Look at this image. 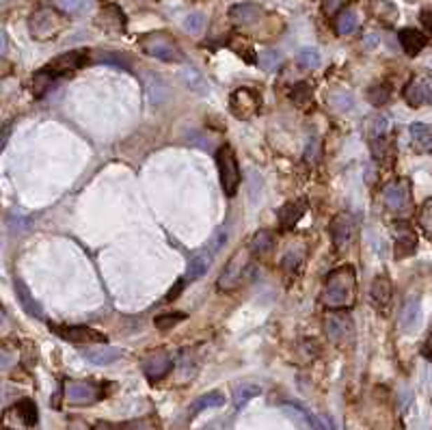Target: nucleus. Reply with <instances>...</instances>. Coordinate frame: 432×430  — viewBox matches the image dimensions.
<instances>
[{
    "label": "nucleus",
    "instance_id": "obj_1",
    "mask_svg": "<svg viewBox=\"0 0 432 430\" xmlns=\"http://www.w3.org/2000/svg\"><path fill=\"white\" fill-rule=\"evenodd\" d=\"M357 300V277L352 266H342L326 277L322 303L328 310H350Z\"/></svg>",
    "mask_w": 432,
    "mask_h": 430
},
{
    "label": "nucleus",
    "instance_id": "obj_2",
    "mask_svg": "<svg viewBox=\"0 0 432 430\" xmlns=\"http://www.w3.org/2000/svg\"><path fill=\"white\" fill-rule=\"evenodd\" d=\"M67 27L65 13L61 9H53V7H43L37 9L31 18H29V31L31 37L37 41H48L55 39L57 35H61Z\"/></svg>",
    "mask_w": 432,
    "mask_h": 430
},
{
    "label": "nucleus",
    "instance_id": "obj_3",
    "mask_svg": "<svg viewBox=\"0 0 432 430\" xmlns=\"http://www.w3.org/2000/svg\"><path fill=\"white\" fill-rule=\"evenodd\" d=\"M216 165L221 173V184L227 197H234L240 186V167L236 160V154L230 145H223L216 151Z\"/></svg>",
    "mask_w": 432,
    "mask_h": 430
},
{
    "label": "nucleus",
    "instance_id": "obj_4",
    "mask_svg": "<svg viewBox=\"0 0 432 430\" xmlns=\"http://www.w3.org/2000/svg\"><path fill=\"white\" fill-rule=\"evenodd\" d=\"M141 46L143 50L154 59H160V61H167V63H180L182 61V53L180 48L175 46V41L171 37H167L165 33H151V35H145L141 39Z\"/></svg>",
    "mask_w": 432,
    "mask_h": 430
},
{
    "label": "nucleus",
    "instance_id": "obj_5",
    "mask_svg": "<svg viewBox=\"0 0 432 430\" xmlns=\"http://www.w3.org/2000/svg\"><path fill=\"white\" fill-rule=\"evenodd\" d=\"M404 99L406 104L419 109L426 104H432V71H419L404 87Z\"/></svg>",
    "mask_w": 432,
    "mask_h": 430
},
{
    "label": "nucleus",
    "instance_id": "obj_6",
    "mask_svg": "<svg viewBox=\"0 0 432 430\" xmlns=\"http://www.w3.org/2000/svg\"><path fill=\"white\" fill-rule=\"evenodd\" d=\"M326 335L328 340H333V344H350L352 338H354V324H352V318L348 314H328L326 316Z\"/></svg>",
    "mask_w": 432,
    "mask_h": 430
},
{
    "label": "nucleus",
    "instance_id": "obj_7",
    "mask_svg": "<svg viewBox=\"0 0 432 430\" xmlns=\"http://www.w3.org/2000/svg\"><path fill=\"white\" fill-rule=\"evenodd\" d=\"M383 197H385V206L391 212H396V214L406 212L411 208V184H409V180H398V182L389 184L385 188Z\"/></svg>",
    "mask_w": 432,
    "mask_h": 430
},
{
    "label": "nucleus",
    "instance_id": "obj_8",
    "mask_svg": "<svg viewBox=\"0 0 432 430\" xmlns=\"http://www.w3.org/2000/svg\"><path fill=\"white\" fill-rule=\"evenodd\" d=\"M260 95L253 91V89H238L232 95V113L238 119H251L253 115H258L260 111Z\"/></svg>",
    "mask_w": 432,
    "mask_h": 430
},
{
    "label": "nucleus",
    "instance_id": "obj_9",
    "mask_svg": "<svg viewBox=\"0 0 432 430\" xmlns=\"http://www.w3.org/2000/svg\"><path fill=\"white\" fill-rule=\"evenodd\" d=\"M53 331H57L63 340L74 342V344H85V342H104L106 338L91 326H57L50 324Z\"/></svg>",
    "mask_w": 432,
    "mask_h": 430
},
{
    "label": "nucleus",
    "instance_id": "obj_10",
    "mask_svg": "<svg viewBox=\"0 0 432 430\" xmlns=\"http://www.w3.org/2000/svg\"><path fill=\"white\" fill-rule=\"evenodd\" d=\"M331 236H333V244L337 251H344L346 247H350L352 242V236H354V223H352V216L342 212L333 219L331 223Z\"/></svg>",
    "mask_w": 432,
    "mask_h": 430
},
{
    "label": "nucleus",
    "instance_id": "obj_11",
    "mask_svg": "<svg viewBox=\"0 0 432 430\" xmlns=\"http://www.w3.org/2000/svg\"><path fill=\"white\" fill-rule=\"evenodd\" d=\"M99 398V389L93 383L69 381L65 385V400L71 404H93Z\"/></svg>",
    "mask_w": 432,
    "mask_h": 430
},
{
    "label": "nucleus",
    "instance_id": "obj_12",
    "mask_svg": "<svg viewBox=\"0 0 432 430\" xmlns=\"http://www.w3.org/2000/svg\"><path fill=\"white\" fill-rule=\"evenodd\" d=\"M246 253L244 251H238L236 256L230 260V264H227L225 272L221 275V279H218V288L221 290H232L238 286V282L242 279V268L246 266Z\"/></svg>",
    "mask_w": 432,
    "mask_h": 430
},
{
    "label": "nucleus",
    "instance_id": "obj_13",
    "mask_svg": "<svg viewBox=\"0 0 432 430\" xmlns=\"http://www.w3.org/2000/svg\"><path fill=\"white\" fill-rule=\"evenodd\" d=\"M421 322V300L419 296H409L400 312V328L402 331H415Z\"/></svg>",
    "mask_w": 432,
    "mask_h": 430
},
{
    "label": "nucleus",
    "instance_id": "obj_14",
    "mask_svg": "<svg viewBox=\"0 0 432 430\" xmlns=\"http://www.w3.org/2000/svg\"><path fill=\"white\" fill-rule=\"evenodd\" d=\"M409 132H411V145L417 154H432V125L430 123H413Z\"/></svg>",
    "mask_w": 432,
    "mask_h": 430
},
{
    "label": "nucleus",
    "instance_id": "obj_15",
    "mask_svg": "<svg viewBox=\"0 0 432 430\" xmlns=\"http://www.w3.org/2000/svg\"><path fill=\"white\" fill-rule=\"evenodd\" d=\"M173 368V359L167 355V352H156V355H149L143 361V372L149 378H162L165 374H169Z\"/></svg>",
    "mask_w": 432,
    "mask_h": 430
},
{
    "label": "nucleus",
    "instance_id": "obj_16",
    "mask_svg": "<svg viewBox=\"0 0 432 430\" xmlns=\"http://www.w3.org/2000/svg\"><path fill=\"white\" fill-rule=\"evenodd\" d=\"M305 212H307V199L290 201V204H286L281 210H279V225H281L284 230H288V227H294L302 219Z\"/></svg>",
    "mask_w": 432,
    "mask_h": 430
},
{
    "label": "nucleus",
    "instance_id": "obj_17",
    "mask_svg": "<svg viewBox=\"0 0 432 430\" xmlns=\"http://www.w3.org/2000/svg\"><path fill=\"white\" fill-rule=\"evenodd\" d=\"M398 37H400V43H402V48H404V53L409 55V57H415V55H419L421 50H424V46H426V35L424 33H419L417 29H402L400 33H398Z\"/></svg>",
    "mask_w": 432,
    "mask_h": 430
},
{
    "label": "nucleus",
    "instance_id": "obj_18",
    "mask_svg": "<svg viewBox=\"0 0 432 430\" xmlns=\"http://www.w3.org/2000/svg\"><path fill=\"white\" fill-rule=\"evenodd\" d=\"M83 357L95 366H109L115 363L121 357V350L113 348V346H99V348H87L83 350Z\"/></svg>",
    "mask_w": 432,
    "mask_h": 430
},
{
    "label": "nucleus",
    "instance_id": "obj_19",
    "mask_svg": "<svg viewBox=\"0 0 432 430\" xmlns=\"http://www.w3.org/2000/svg\"><path fill=\"white\" fill-rule=\"evenodd\" d=\"M372 303L378 307L387 312L389 303H391V284L387 277H376L372 284Z\"/></svg>",
    "mask_w": 432,
    "mask_h": 430
},
{
    "label": "nucleus",
    "instance_id": "obj_20",
    "mask_svg": "<svg viewBox=\"0 0 432 430\" xmlns=\"http://www.w3.org/2000/svg\"><path fill=\"white\" fill-rule=\"evenodd\" d=\"M15 296L20 300V305L24 307V312H27L29 316L33 318H41V307H39V303L31 296L29 288L24 286V282L15 279Z\"/></svg>",
    "mask_w": 432,
    "mask_h": 430
},
{
    "label": "nucleus",
    "instance_id": "obj_21",
    "mask_svg": "<svg viewBox=\"0 0 432 430\" xmlns=\"http://www.w3.org/2000/svg\"><path fill=\"white\" fill-rule=\"evenodd\" d=\"M212 266V258L206 256V253H199V256H195L188 264V270H186V282H197L201 279L203 275L208 272V268Z\"/></svg>",
    "mask_w": 432,
    "mask_h": 430
},
{
    "label": "nucleus",
    "instance_id": "obj_22",
    "mask_svg": "<svg viewBox=\"0 0 432 430\" xmlns=\"http://www.w3.org/2000/svg\"><path fill=\"white\" fill-rule=\"evenodd\" d=\"M232 20L238 22V24H251L256 22L260 15H262V9L258 5H251V3H244V5H234L232 11H230Z\"/></svg>",
    "mask_w": 432,
    "mask_h": 430
},
{
    "label": "nucleus",
    "instance_id": "obj_23",
    "mask_svg": "<svg viewBox=\"0 0 432 430\" xmlns=\"http://www.w3.org/2000/svg\"><path fill=\"white\" fill-rule=\"evenodd\" d=\"M389 132V119L385 115H376L374 119H370L368 123V139L372 143H378L383 141Z\"/></svg>",
    "mask_w": 432,
    "mask_h": 430
},
{
    "label": "nucleus",
    "instance_id": "obj_24",
    "mask_svg": "<svg viewBox=\"0 0 432 430\" xmlns=\"http://www.w3.org/2000/svg\"><path fill=\"white\" fill-rule=\"evenodd\" d=\"M357 27H359V18H357V13H354L352 9H344L337 15V20H335L337 35H350V33L357 31Z\"/></svg>",
    "mask_w": 432,
    "mask_h": 430
},
{
    "label": "nucleus",
    "instance_id": "obj_25",
    "mask_svg": "<svg viewBox=\"0 0 432 430\" xmlns=\"http://www.w3.org/2000/svg\"><path fill=\"white\" fill-rule=\"evenodd\" d=\"M225 404V396L218 394V391H212V394H206V396H201L195 404H193V413H201V411H206V409H218Z\"/></svg>",
    "mask_w": 432,
    "mask_h": 430
},
{
    "label": "nucleus",
    "instance_id": "obj_26",
    "mask_svg": "<svg viewBox=\"0 0 432 430\" xmlns=\"http://www.w3.org/2000/svg\"><path fill=\"white\" fill-rule=\"evenodd\" d=\"M260 394H262V389H260L258 385H251V383L238 385L236 391H234V404H236V409H242L251 398H256V396H260Z\"/></svg>",
    "mask_w": 432,
    "mask_h": 430
},
{
    "label": "nucleus",
    "instance_id": "obj_27",
    "mask_svg": "<svg viewBox=\"0 0 432 430\" xmlns=\"http://www.w3.org/2000/svg\"><path fill=\"white\" fill-rule=\"evenodd\" d=\"M281 61H284V57H281V53H277V50H264V53H260V59H258V63L264 71H277L279 67H281Z\"/></svg>",
    "mask_w": 432,
    "mask_h": 430
},
{
    "label": "nucleus",
    "instance_id": "obj_28",
    "mask_svg": "<svg viewBox=\"0 0 432 430\" xmlns=\"http://www.w3.org/2000/svg\"><path fill=\"white\" fill-rule=\"evenodd\" d=\"M417 223L421 227V232L432 240V197L424 201V206L419 208V216H417Z\"/></svg>",
    "mask_w": 432,
    "mask_h": 430
},
{
    "label": "nucleus",
    "instance_id": "obj_29",
    "mask_svg": "<svg viewBox=\"0 0 432 430\" xmlns=\"http://www.w3.org/2000/svg\"><path fill=\"white\" fill-rule=\"evenodd\" d=\"M272 249V236L268 232H258L256 236H253L251 240V251L253 253H260V256H264V253H268Z\"/></svg>",
    "mask_w": 432,
    "mask_h": 430
},
{
    "label": "nucleus",
    "instance_id": "obj_30",
    "mask_svg": "<svg viewBox=\"0 0 432 430\" xmlns=\"http://www.w3.org/2000/svg\"><path fill=\"white\" fill-rule=\"evenodd\" d=\"M298 63L307 69H316L320 65V53L316 48H302L298 53Z\"/></svg>",
    "mask_w": 432,
    "mask_h": 430
},
{
    "label": "nucleus",
    "instance_id": "obj_31",
    "mask_svg": "<svg viewBox=\"0 0 432 430\" xmlns=\"http://www.w3.org/2000/svg\"><path fill=\"white\" fill-rule=\"evenodd\" d=\"M55 5L63 11V13H69V15H78L87 9V0H55Z\"/></svg>",
    "mask_w": 432,
    "mask_h": 430
},
{
    "label": "nucleus",
    "instance_id": "obj_32",
    "mask_svg": "<svg viewBox=\"0 0 432 430\" xmlns=\"http://www.w3.org/2000/svg\"><path fill=\"white\" fill-rule=\"evenodd\" d=\"M368 97H370V102H372L374 106L385 104L387 99H389V87H387V85H374V87L368 91Z\"/></svg>",
    "mask_w": 432,
    "mask_h": 430
},
{
    "label": "nucleus",
    "instance_id": "obj_33",
    "mask_svg": "<svg viewBox=\"0 0 432 430\" xmlns=\"http://www.w3.org/2000/svg\"><path fill=\"white\" fill-rule=\"evenodd\" d=\"M417 242L411 234H406V236H400L398 238V244H396V256L398 258H404V256H411V253L415 251Z\"/></svg>",
    "mask_w": 432,
    "mask_h": 430
},
{
    "label": "nucleus",
    "instance_id": "obj_34",
    "mask_svg": "<svg viewBox=\"0 0 432 430\" xmlns=\"http://www.w3.org/2000/svg\"><path fill=\"white\" fill-rule=\"evenodd\" d=\"M15 409H18V413L22 415V419L27 422L29 426L37 422V409H35V404H33L31 400H22Z\"/></svg>",
    "mask_w": 432,
    "mask_h": 430
},
{
    "label": "nucleus",
    "instance_id": "obj_35",
    "mask_svg": "<svg viewBox=\"0 0 432 430\" xmlns=\"http://www.w3.org/2000/svg\"><path fill=\"white\" fill-rule=\"evenodd\" d=\"M203 27H206V18H203L201 13H190V15H186V20H184V29H186L188 33L197 35V33L203 31Z\"/></svg>",
    "mask_w": 432,
    "mask_h": 430
},
{
    "label": "nucleus",
    "instance_id": "obj_36",
    "mask_svg": "<svg viewBox=\"0 0 432 430\" xmlns=\"http://www.w3.org/2000/svg\"><path fill=\"white\" fill-rule=\"evenodd\" d=\"M225 240H227V232H223V230H216L214 232V236H212V240H210V251H212V256H216V253L223 249V244H225Z\"/></svg>",
    "mask_w": 432,
    "mask_h": 430
},
{
    "label": "nucleus",
    "instance_id": "obj_37",
    "mask_svg": "<svg viewBox=\"0 0 432 430\" xmlns=\"http://www.w3.org/2000/svg\"><path fill=\"white\" fill-rule=\"evenodd\" d=\"M300 260H302V253H296V256H294V251H288V253H286V258H284V266L290 268V270H294V268L298 266Z\"/></svg>",
    "mask_w": 432,
    "mask_h": 430
},
{
    "label": "nucleus",
    "instance_id": "obj_38",
    "mask_svg": "<svg viewBox=\"0 0 432 430\" xmlns=\"http://www.w3.org/2000/svg\"><path fill=\"white\" fill-rule=\"evenodd\" d=\"M184 316L182 314H175V316H160L158 320H156V324L160 326V328H169V326H173L177 320H182Z\"/></svg>",
    "mask_w": 432,
    "mask_h": 430
},
{
    "label": "nucleus",
    "instance_id": "obj_39",
    "mask_svg": "<svg viewBox=\"0 0 432 430\" xmlns=\"http://www.w3.org/2000/svg\"><path fill=\"white\" fill-rule=\"evenodd\" d=\"M188 141H190L193 145H197V147H210V145H212L210 137H208V139H199V132H190V134H188Z\"/></svg>",
    "mask_w": 432,
    "mask_h": 430
},
{
    "label": "nucleus",
    "instance_id": "obj_40",
    "mask_svg": "<svg viewBox=\"0 0 432 430\" xmlns=\"http://www.w3.org/2000/svg\"><path fill=\"white\" fill-rule=\"evenodd\" d=\"M421 355H424L428 361H432V328H430V333H428V338H426V342H424V346H421Z\"/></svg>",
    "mask_w": 432,
    "mask_h": 430
},
{
    "label": "nucleus",
    "instance_id": "obj_41",
    "mask_svg": "<svg viewBox=\"0 0 432 430\" xmlns=\"http://www.w3.org/2000/svg\"><path fill=\"white\" fill-rule=\"evenodd\" d=\"M318 147H320V143H318V139H314V141L307 145V154H305V160H316V156H318Z\"/></svg>",
    "mask_w": 432,
    "mask_h": 430
},
{
    "label": "nucleus",
    "instance_id": "obj_42",
    "mask_svg": "<svg viewBox=\"0 0 432 430\" xmlns=\"http://www.w3.org/2000/svg\"><path fill=\"white\" fill-rule=\"evenodd\" d=\"M0 3H3V5H7V3H9V0H0Z\"/></svg>",
    "mask_w": 432,
    "mask_h": 430
}]
</instances>
